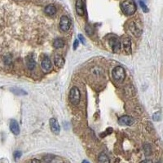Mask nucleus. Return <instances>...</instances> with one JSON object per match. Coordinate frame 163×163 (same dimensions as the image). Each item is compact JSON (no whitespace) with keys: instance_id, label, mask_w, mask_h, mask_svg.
Instances as JSON below:
<instances>
[{"instance_id":"obj_1","label":"nucleus","mask_w":163,"mask_h":163,"mask_svg":"<svg viewBox=\"0 0 163 163\" xmlns=\"http://www.w3.org/2000/svg\"><path fill=\"white\" fill-rule=\"evenodd\" d=\"M122 11L127 16H131L136 12V4L134 0H125L121 4Z\"/></svg>"},{"instance_id":"obj_2","label":"nucleus","mask_w":163,"mask_h":163,"mask_svg":"<svg viewBox=\"0 0 163 163\" xmlns=\"http://www.w3.org/2000/svg\"><path fill=\"white\" fill-rule=\"evenodd\" d=\"M69 97L70 102L73 104V105H77L80 103L81 94H80V90L77 86H73L71 88V90L69 91Z\"/></svg>"},{"instance_id":"obj_3","label":"nucleus","mask_w":163,"mask_h":163,"mask_svg":"<svg viewBox=\"0 0 163 163\" xmlns=\"http://www.w3.org/2000/svg\"><path fill=\"white\" fill-rule=\"evenodd\" d=\"M113 77L117 82H122L126 77L125 69L122 66H117L113 70Z\"/></svg>"},{"instance_id":"obj_4","label":"nucleus","mask_w":163,"mask_h":163,"mask_svg":"<svg viewBox=\"0 0 163 163\" xmlns=\"http://www.w3.org/2000/svg\"><path fill=\"white\" fill-rule=\"evenodd\" d=\"M129 30L135 36L139 37L142 33V28L140 25L135 21H131L129 23Z\"/></svg>"},{"instance_id":"obj_5","label":"nucleus","mask_w":163,"mask_h":163,"mask_svg":"<svg viewBox=\"0 0 163 163\" xmlns=\"http://www.w3.org/2000/svg\"><path fill=\"white\" fill-rule=\"evenodd\" d=\"M109 45L111 47L113 52L115 53H118L121 50V43L116 37H112L109 39Z\"/></svg>"},{"instance_id":"obj_6","label":"nucleus","mask_w":163,"mask_h":163,"mask_svg":"<svg viewBox=\"0 0 163 163\" xmlns=\"http://www.w3.org/2000/svg\"><path fill=\"white\" fill-rule=\"evenodd\" d=\"M60 28L62 31H68L70 28V20L68 17L63 16L61 17L60 21Z\"/></svg>"},{"instance_id":"obj_7","label":"nucleus","mask_w":163,"mask_h":163,"mask_svg":"<svg viewBox=\"0 0 163 163\" xmlns=\"http://www.w3.org/2000/svg\"><path fill=\"white\" fill-rule=\"evenodd\" d=\"M135 123V119L132 117L125 115L118 119V124L122 126H131Z\"/></svg>"},{"instance_id":"obj_8","label":"nucleus","mask_w":163,"mask_h":163,"mask_svg":"<svg viewBox=\"0 0 163 163\" xmlns=\"http://www.w3.org/2000/svg\"><path fill=\"white\" fill-rule=\"evenodd\" d=\"M50 123V126H51V130L53 133L55 135H58L60 131V126L58 121L55 119V118H51L49 121Z\"/></svg>"},{"instance_id":"obj_9","label":"nucleus","mask_w":163,"mask_h":163,"mask_svg":"<svg viewBox=\"0 0 163 163\" xmlns=\"http://www.w3.org/2000/svg\"><path fill=\"white\" fill-rule=\"evenodd\" d=\"M41 67H42L43 70H44L45 72H49L52 69V62H51V60L49 59V57L45 56L43 58V60L41 62Z\"/></svg>"},{"instance_id":"obj_10","label":"nucleus","mask_w":163,"mask_h":163,"mask_svg":"<svg viewBox=\"0 0 163 163\" xmlns=\"http://www.w3.org/2000/svg\"><path fill=\"white\" fill-rule=\"evenodd\" d=\"M122 47L126 54H131V40L129 38H125L122 40Z\"/></svg>"},{"instance_id":"obj_11","label":"nucleus","mask_w":163,"mask_h":163,"mask_svg":"<svg viewBox=\"0 0 163 163\" xmlns=\"http://www.w3.org/2000/svg\"><path fill=\"white\" fill-rule=\"evenodd\" d=\"M10 130L16 135H17L20 133V126L17 122L15 119H12L10 122Z\"/></svg>"},{"instance_id":"obj_12","label":"nucleus","mask_w":163,"mask_h":163,"mask_svg":"<svg viewBox=\"0 0 163 163\" xmlns=\"http://www.w3.org/2000/svg\"><path fill=\"white\" fill-rule=\"evenodd\" d=\"M26 65H27V68H28V69H30V70H33V69H35V67H36V63H35L33 56H28L26 57Z\"/></svg>"},{"instance_id":"obj_13","label":"nucleus","mask_w":163,"mask_h":163,"mask_svg":"<svg viewBox=\"0 0 163 163\" xmlns=\"http://www.w3.org/2000/svg\"><path fill=\"white\" fill-rule=\"evenodd\" d=\"M76 11H77L78 16L82 17L84 15V8H83L82 0H77V2H76Z\"/></svg>"},{"instance_id":"obj_14","label":"nucleus","mask_w":163,"mask_h":163,"mask_svg":"<svg viewBox=\"0 0 163 163\" xmlns=\"http://www.w3.org/2000/svg\"><path fill=\"white\" fill-rule=\"evenodd\" d=\"M45 13L48 16H54L56 13V8L54 5H47L44 9Z\"/></svg>"},{"instance_id":"obj_15","label":"nucleus","mask_w":163,"mask_h":163,"mask_svg":"<svg viewBox=\"0 0 163 163\" xmlns=\"http://www.w3.org/2000/svg\"><path fill=\"white\" fill-rule=\"evenodd\" d=\"M54 61H55V64H56L58 68H62V67L64 66V58H63L61 56H60V55H56V56H55Z\"/></svg>"},{"instance_id":"obj_16","label":"nucleus","mask_w":163,"mask_h":163,"mask_svg":"<svg viewBox=\"0 0 163 163\" xmlns=\"http://www.w3.org/2000/svg\"><path fill=\"white\" fill-rule=\"evenodd\" d=\"M64 46V40L63 39L58 38L53 43V47L55 48H61Z\"/></svg>"},{"instance_id":"obj_17","label":"nucleus","mask_w":163,"mask_h":163,"mask_svg":"<svg viewBox=\"0 0 163 163\" xmlns=\"http://www.w3.org/2000/svg\"><path fill=\"white\" fill-rule=\"evenodd\" d=\"M99 163H110V160L105 153H100L98 157Z\"/></svg>"},{"instance_id":"obj_18","label":"nucleus","mask_w":163,"mask_h":163,"mask_svg":"<svg viewBox=\"0 0 163 163\" xmlns=\"http://www.w3.org/2000/svg\"><path fill=\"white\" fill-rule=\"evenodd\" d=\"M12 91L14 94L16 95H26V93L25 90H21V89H20V88H12Z\"/></svg>"},{"instance_id":"obj_19","label":"nucleus","mask_w":163,"mask_h":163,"mask_svg":"<svg viewBox=\"0 0 163 163\" xmlns=\"http://www.w3.org/2000/svg\"><path fill=\"white\" fill-rule=\"evenodd\" d=\"M140 7H141L142 10L144 11V12H148V7L146 6V4L144 3V1H142V0H140Z\"/></svg>"},{"instance_id":"obj_20","label":"nucleus","mask_w":163,"mask_h":163,"mask_svg":"<svg viewBox=\"0 0 163 163\" xmlns=\"http://www.w3.org/2000/svg\"><path fill=\"white\" fill-rule=\"evenodd\" d=\"M153 118L154 121H159L161 119V113L159 112L155 113L154 114H153Z\"/></svg>"},{"instance_id":"obj_21","label":"nucleus","mask_w":163,"mask_h":163,"mask_svg":"<svg viewBox=\"0 0 163 163\" xmlns=\"http://www.w3.org/2000/svg\"><path fill=\"white\" fill-rule=\"evenodd\" d=\"M21 157V152H20V151H16V152L14 153V158L16 159V160L19 159Z\"/></svg>"},{"instance_id":"obj_22","label":"nucleus","mask_w":163,"mask_h":163,"mask_svg":"<svg viewBox=\"0 0 163 163\" xmlns=\"http://www.w3.org/2000/svg\"><path fill=\"white\" fill-rule=\"evenodd\" d=\"M78 39H80V41H81L82 43H83V44H85L86 43V39H85V38L82 36V35H78Z\"/></svg>"},{"instance_id":"obj_23","label":"nucleus","mask_w":163,"mask_h":163,"mask_svg":"<svg viewBox=\"0 0 163 163\" xmlns=\"http://www.w3.org/2000/svg\"><path fill=\"white\" fill-rule=\"evenodd\" d=\"M78 44H79V41H78L77 39H76V40L74 41V43H73V49H74V50L77 49V47H78Z\"/></svg>"},{"instance_id":"obj_24","label":"nucleus","mask_w":163,"mask_h":163,"mask_svg":"<svg viewBox=\"0 0 163 163\" xmlns=\"http://www.w3.org/2000/svg\"><path fill=\"white\" fill-rule=\"evenodd\" d=\"M86 33H87V34H89V35H91V34L93 33V31H92V30H90V26H88L86 27Z\"/></svg>"},{"instance_id":"obj_25","label":"nucleus","mask_w":163,"mask_h":163,"mask_svg":"<svg viewBox=\"0 0 163 163\" xmlns=\"http://www.w3.org/2000/svg\"><path fill=\"white\" fill-rule=\"evenodd\" d=\"M31 163H42L38 159H33L32 161H31Z\"/></svg>"},{"instance_id":"obj_26","label":"nucleus","mask_w":163,"mask_h":163,"mask_svg":"<svg viewBox=\"0 0 163 163\" xmlns=\"http://www.w3.org/2000/svg\"><path fill=\"white\" fill-rule=\"evenodd\" d=\"M141 163H153V162H152V161H150V160H144V161H143Z\"/></svg>"},{"instance_id":"obj_27","label":"nucleus","mask_w":163,"mask_h":163,"mask_svg":"<svg viewBox=\"0 0 163 163\" xmlns=\"http://www.w3.org/2000/svg\"><path fill=\"white\" fill-rule=\"evenodd\" d=\"M82 163H90L88 161H86V160H84V161H82Z\"/></svg>"}]
</instances>
